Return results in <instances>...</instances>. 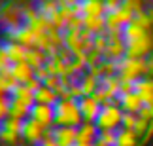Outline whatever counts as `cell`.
<instances>
[{
  "label": "cell",
  "mask_w": 153,
  "mask_h": 146,
  "mask_svg": "<svg viewBox=\"0 0 153 146\" xmlns=\"http://www.w3.org/2000/svg\"><path fill=\"white\" fill-rule=\"evenodd\" d=\"M146 32H149V31H148V28H144L142 25H138V23L132 19L127 27H123V40L128 42V40L138 38V36H142V34H146Z\"/></svg>",
  "instance_id": "d4e9b609"
},
{
  "label": "cell",
  "mask_w": 153,
  "mask_h": 146,
  "mask_svg": "<svg viewBox=\"0 0 153 146\" xmlns=\"http://www.w3.org/2000/svg\"><path fill=\"white\" fill-rule=\"evenodd\" d=\"M10 101H11L10 95H0V125L10 116Z\"/></svg>",
  "instance_id": "f546056e"
},
{
  "label": "cell",
  "mask_w": 153,
  "mask_h": 146,
  "mask_svg": "<svg viewBox=\"0 0 153 146\" xmlns=\"http://www.w3.org/2000/svg\"><path fill=\"white\" fill-rule=\"evenodd\" d=\"M121 82L123 80H121L119 74H108V76H102L100 78V85H104L114 99H117L121 93Z\"/></svg>",
  "instance_id": "44dd1931"
},
{
  "label": "cell",
  "mask_w": 153,
  "mask_h": 146,
  "mask_svg": "<svg viewBox=\"0 0 153 146\" xmlns=\"http://www.w3.org/2000/svg\"><path fill=\"white\" fill-rule=\"evenodd\" d=\"M93 146H106V144H102V142H98V141H97V142L93 144Z\"/></svg>",
  "instance_id": "681fc988"
},
{
  "label": "cell",
  "mask_w": 153,
  "mask_h": 146,
  "mask_svg": "<svg viewBox=\"0 0 153 146\" xmlns=\"http://www.w3.org/2000/svg\"><path fill=\"white\" fill-rule=\"evenodd\" d=\"M97 141L106 146H115L117 144V129H100Z\"/></svg>",
  "instance_id": "83f0119b"
},
{
  "label": "cell",
  "mask_w": 153,
  "mask_h": 146,
  "mask_svg": "<svg viewBox=\"0 0 153 146\" xmlns=\"http://www.w3.org/2000/svg\"><path fill=\"white\" fill-rule=\"evenodd\" d=\"M93 42H95V49L100 51V53L104 55V51H106V48H108V44H110V42H108V36H106V31L100 32V34H95Z\"/></svg>",
  "instance_id": "4dcf8cb0"
},
{
  "label": "cell",
  "mask_w": 153,
  "mask_h": 146,
  "mask_svg": "<svg viewBox=\"0 0 153 146\" xmlns=\"http://www.w3.org/2000/svg\"><path fill=\"white\" fill-rule=\"evenodd\" d=\"M146 63H148V76L153 78V53L146 57Z\"/></svg>",
  "instance_id": "ee69618b"
},
{
  "label": "cell",
  "mask_w": 153,
  "mask_h": 146,
  "mask_svg": "<svg viewBox=\"0 0 153 146\" xmlns=\"http://www.w3.org/2000/svg\"><path fill=\"white\" fill-rule=\"evenodd\" d=\"M28 118L36 120L45 129H53L55 127V106L53 104H34Z\"/></svg>",
  "instance_id": "ba28073f"
},
{
  "label": "cell",
  "mask_w": 153,
  "mask_h": 146,
  "mask_svg": "<svg viewBox=\"0 0 153 146\" xmlns=\"http://www.w3.org/2000/svg\"><path fill=\"white\" fill-rule=\"evenodd\" d=\"M74 146H93V144H85V142H76Z\"/></svg>",
  "instance_id": "c3c4849f"
},
{
  "label": "cell",
  "mask_w": 153,
  "mask_h": 146,
  "mask_svg": "<svg viewBox=\"0 0 153 146\" xmlns=\"http://www.w3.org/2000/svg\"><path fill=\"white\" fill-rule=\"evenodd\" d=\"M17 146H19V144H17Z\"/></svg>",
  "instance_id": "816d5d0a"
},
{
  "label": "cell",
  "mask_w": 153,
  "mask_h": 146,
  "mask_svg": "<svg viewBox=\"0 0 153 146\" xmlns=\"http://www.w3.org/2000/svg\"><path fill=\"white\" fill-rule=\"evenodd\" d=\"M125 44H127V57H142V59H146L148 55H151L153 38L149 32H146L142 36L132 38Z\"/></svg>",
  "instance_id": "277c9868"
},
{
  "label": "cell",
  "mask_w": 153,
  "mask_h": 146,
  "mask_svg": "<svg viewBox=\"0 0 153 146\" xmlns=\"http://www.w3.org/2000/svg\"><path fill=\"white\" fill-rule=\"evenodd\" d=\"M10 97H17V99H25V101H32L34 103V89L28 84H17V87L11 91Z\"/></svg>",
  "instance_id": "4316f807"
},
{
  "label": "cell",
  "mask_w": 153,
  "mask_h": 146,
  "mask_svg": "<svg viewBox=\"0 0 153 146\" xmlns=\"http://www.w3.org/2000/svg\"><path fill=\"white\" fill-rule=\"evenodd\" d=\"M59 97L55 89H51L48 85H40L36 91H34V104H55L59 103Z\"/></svg>",
  "instance_id": "e0dca14e"
},
{
  "label": "cell",
  "mask_w": 153,
  "mask_h": 146,
  "mask_svg": "<svg viewBox=\"0 0 153 146\" xmlns=\"http://www.w3.org/2000/svg\"><path fill=\"white\" fill-rule=\"evenodd\" d=\"M45 133H48V129L42 125V124H38L36 120H32V118H27L25 121H23V129H21V137H23V141L28 142V144H40L44 141V137H45Z\"/></svg>",
  "instance_id": "5b68a950"
},
{
  "label": "cell",
  "mask_w": 153,
  "mask_h": 146,
  "mask_svg": "<svg viewBox=\"0 0 153 146\" xmlns=\"http://www.w3.org/2000/svg\"><path fill=\"white\" fill-rule=\"evenodd\" d=\"M140 118H144V120H153V114H151V108L148 106V104H144V108L138 112Z\"/></svg>",
  "instance_id": "7bdbcfd3"
},
{
  "label": "cell",
  "mask_w": 153,
  "mask_h": 146,
  "mask_svg": "<svg viewBox=\"0 0 153 146\" xmlns=\"http://www.w3.org/2000/svg\"><path fill=\"white\" fill-rule=\"evenodd\" d=\"M34 76H36V78H38V80L44 84V82H45V80H48L49 76H51V72L48 70V67H40V68H36V74H34Z\"/></svg>",
  "instance_id": "ab89813d"
},
{
  "label": "cell",
  "mask_w": 153,
  "mask_h": 146,
  "mask_svg": "<svg viewBox=\"0 0 153 146\" xmlns=\"http://www.w3.org/2000/svg\"><path fill=\"white\" fill-rule=\"evenodd\" d=\"M57 2H59V6H70V8H72V6H76L79 0H57Z\"/></svg>",
  "instance_id": "bcb514c9"
},
{
  "label": "cell",
  "mask_w": 153,
  "mask_h": 146,
  "mask_svg": "<svg viewBox=\"0 0 153 146\" xmlns=\"http://www.w3.org/2000/svg\"><path fill=\"white\" fill-rule=\"evenodd\" d=\"M93 97H95V99H97V101L100 103V104L108 103V101H114V97L110 95V91L106 89L104 85H100V87H98V89H97V93H95V95H93Z\"/></svg>",
  "instance_id": "e575fe53"
},
{
  "label": "cell",
  "mask_w": 153,
  "mask_h": 146,
  "mask_svg": "<svg viewBox=\"0 0 153 146\" xmlns=\"http://www.w3.org/2000/svg\"><path fill=\"white\" fill-rule=\"evenodd\" d=\"M104 6H106V13H111V11L119 10L123 6V0H104Z\"/></svg>",
  "instance_id": "74e56055"
},
{
  "label": "cell",
  "mask_w": 153,
  "mask_h": 146,
  "mask_svg": "<svg viewBox=\"0 0 153 146\" xmlns=\"http://www.w3.org/2000/svg\"><path fill=\"white\" fill-rule=\"evenodd\" d=\"M148 106H149V108H151V114H153V103H151V104H148Z\"/></svg>",
  "instance_id": "f907efd6"
},
{
  "label": "cell",
  "mask_w": 153,
  "mask_h": 146,
  "mask_svg": "<svg viewBox=\"0 0 153 146\" xmlns=\"http://www.w3.org/2000/svg\"><path fill=\"white\" fill-rule=\"evenodd\" d=\"M98 125L95 121H83L79 127H78V141L76 142H85V144H95L97 139H98Z\"/></svg>",
  "instance_id": "4fadbf2b"
},
{
  "label": "cell",
  "mask_w": 153,
  "mask_h": 146,
  "mask_svg": "<svg viewBox=\"0 0 153 146\" xmlns=\"http://www.w3.org/2000/svg\"><path fill=\"white\" fill-rule=\"evenodd\" d=\"M121 121H123V108L117 104V99H114V101L102 104V110L95 124L98 125V129H121Z\"/></svg>",
  "instance_id": "3957f363"
},
{
  "label": "cell",
  "mask_w": 153,
  "mask_h": 146,
  "mask_svg": "<svg viewBox=\"0 0 153 146\" xmlns=\"http://www.w3.org/2000/svg\"><path fill=\"white\" fill-rule=\"evenodd\" d=\"M38 146H59L57 141L53 139V129H48V133H45V137H44V141L40 142Z\"/></svg>",
  "instance_id": "f35d334b"
},
{
  "label": "cell",
  "mask_w": 153,
  "mask_h": 146,
  "mask_svg": "<svg viewBox=\"0 0 153 146\" xmlns=\"http://www.w3.org/2000/svg\"><path fill=\"white\" fill-rule=\"evenodd\" d=\"M79 110L83 116V121H97L98 114L102 110V104L95 97H81L79 99Z\"/></svg>",
  "instance_id": "30bf717a"
},
{
  "label": "cell",
  "mask_w": 153,
  "mask_h": 146,
  "mask_svg": "<svg viewBox=\"0 0 153 146\" xmlns=\"http://www.w3.org/2000/svg\"><path fill=\"white\" fill-rule=\"evenodd\" d=\"M134 91L140 95V99L144 101V104H151L153 103V78L146 76V78L136 80V84H134Z\"/></svg>",
  "instance_id": "2e32d148"
},
{
  "label": "cell",
  "mask_w": 153,
  "mask_h": 146,
  "mask_svg": "<svg viewBox=\"0 0 153 146\" xmlns=\"http://www.w3.org/2000/svg\"><path fill=\"white\" fill-rule=\"evenodd\" d=\"M59 10H61L62 21L66 23V25H68V23L72 21V19H76V17H78V15L74 13V8H70V6H61V8H59Z\"/></svg>",
  "instance_id": "d590c367"
},
{
  "label": "cell",
  "mask_w": 153,
  "mask_h": 146,
  "mask_svg": "<svg viewBox=\"0 0 153 146\" xmlns=\"http://www.w3.org/2000/svg\"><path fill=\"white\" fill-rule=\"evenodd\" d=\"M149 125H151V120H144V118H140V116H138V121H136V125H134V133L138 135V139H144L146 137Z\"/></svg>",
  "instance_id": "f1b7e54d"
},
{
  "label": "cell",
  "mask_w": 153,
  "mask_h": 146,
  "mask_svg": "<svg viewBox=\"0 0 153 146\" xmlns=\"http://www.w3.org/2000/svg\"><path fill=\"white\" fill-rule=\"evenodd\" d=\"M134 21L138 23V25H142L144 28H149L153 27V23H151V19H149V15H148V10H144V11H140V13H136L134 15Z\"/></svg>",
  "instance_id": "836d02e7"
},
{
  "label": "cell",
  "mask_w": 153,
  "mask_h": 146,
  "mask_svg": "<svg viewBox=\"0 0 153 146\" xmlns=\"http://www.w3.org/2000/svg\"><path fill=\"white\" fill-rule=\"evenodd\" d=\"M8 67H11L10 57H8V51H6L4 44H0V70H4V68H8Z\"/></svg>",
  "instance_id": "8d00e7d4"
},
{
  "label": "cell",
  "mask_w": 153,
  "mask_h": 146,
  "mask_svg": "<svg viewBox=\"0 0 153 146\" xmlns=\"http://www.w3.org/2000/svg\"><path fill=\"white\" fill-rule=\"evenodd\" d=\"M32 106H34L32 101L11 97V101H10V116L11 118H17V120H27L28 116H30Z\"/></svg>",
  "instance_id": "7c38bea8"
},
{
  "label": "cell",
  "mask_w": 153,
  "mask_h": 146,
  "mask_svg": "<svg viewBox=\"0 0 153 146\" xmlns=\"http://www.w3.org/2000/svg\"><path fill=\"white\" fill-rule=\"evenodd\" d=\"M11 76L19 82V84H28L32 78H34V74H36V70L28 65L27 61H23V63H15V65H11Z\"/></svg>",
  "instance_id": "9a60e30c"
},
{
  "label": "cell",
  "mask_w": 153,
  "mask_h": 146,
  "mask_svg": "<svg viewBox=\"0 0 153 146\" xmlns=\"http://www.w3.org/2000/svg\"><path fill=\"white\" fill-rule=\"evenodd\" d=\"M151 137H153V120H151V125H149V129H148V133H146V137L142 139V144H146V142H148V141H149Z\"/></svg>",
  "instance_id": "f6af8a7d"
},
{
  "label": "cell",
  "mask_w": 153,
  "mask_h": 146,
  "mask_svg": "<svg viewBox=\"0 0 153 146\" xmlns=\"http://www.w3.org/2000/svg\"><path fill=\"white\" fill-rule=\"evenodd\" d=\"M11 67L4 68V70H0V95H11V91L17 87V82L13 76H11Z\"/></svg>",
  "instance_id": "ffe728a7"
},
{
  "label": "cell",
  "mask_w": 153,
  "mask_h": 146,
  "mask_svg": "<svg viewBox=\"0 0 153 146\" xmlns=\"http://www.w3.org/2000/svg\"><path fill=\"white\" fill-rule=\"evenodd\" d=\"M148 15H149V19H151V23H153V8H149V10H148Z\"/></svg>",
  "instance_id": "7dc6e473"
},
{
  "label": "cell",
  "mask_w": 153,
  "mask_h": 146,
  "mask_svg": "<svg viewBox=\"0 0 153 146\" xmlns=\"http://www.w3.org/2000/svg\"><path fill=\"white\" fill-rule=\"evenodd\" d=\"M53 139L57 141L59 146H74L78 141V127L57 125L53 127Z\"/></svg>",
  "instance_id": "9c48e42d"
},
{
  "label": "cell",
  "mask_w": 153,
  "mask_h": 146,
  "mask_svg": "<svg viewBox=\"0 0 153 146\" xmlns=\"http://www.w3.org/2000/svg\"><path fill=\"white\" fill-rule=\"evenodd\" d=\"M138 135L134 133V129H117V144L115 146H138Z\"/></svg>",
  "instance_id": "603a6c76"
},
{
  "label": "cell",
  "mask_w": 153,
  "mask_h": 146,
  "mask_svg": "<svg viewBox=\"0 0 153 146\" xmlns=\"http://www.w3.org/2000/svg\"><path fill=\"white\" fill-rule=\"evenodd\" d=\"M115 70L121 76V80L136 82L148 76V63L142 57H123L115 63Z\"/></svg>",
  "instance_id": "7a4b0ae2"
},
{
  "label": "cell",
  "mask_w": 153,
  "mask_h": 146,
  "mask_svg": "<svg viewBox=\"0 0 153 146\" xmlns=\"http://www.w3.org/2000/svg\"><path fill=\"white\" fill-rule=\"evenodd\" d=\"M123 8L131 10L134 15L144 11V0H123Z\"/></svg>",
  "instance_id": "1f68e13d"
},
{
  "label": "cell",
  "mask_w": 153,
  "mask_h": 146,
  "mask_svg": "<svg viewBox=\"0 0 153 146\" xmlns=\"http://www.w3.org/2000/svg\"><path fill=\"white\" fill-rule=\"evenodd\" d=\"M0 23L4 28H11L23 23V6H17L13 2H8L0 6Z\"/></svg>",
  "instance_id": "8992f818"
},
{
  "label": "cell",
  "mask_w": 153,
  "mask_h": 146,
  "mask_svg": "<svg viewBox=\"0 0 153 146\" xmlns=\"http://www.w3.org/2000/svg\"><path fill=\"white\" fill-rule=\"evenodd\" d=\"M138 121V114H132V112H123V121H121V127L125 129H134Z\"/></svg>",
  "instance_id": "d6a6232c"
},
{
  "label": "cell",
  "mask_w": 153,
  "mask_h": 146,
  "mask_svg": "<svg viewBox=\"0 0 153 146\" xmlns=\"http://www.w3.org/2000/svg\"><path fill=\"white\" fill-rule=\"evenodd\" d=\"M79 85H81V91H83V97H93L97 93V89L100 87V78H97V76L93 74H81L79 76Z\"/></svg>",
  "instance_id": "d6986e66"
},
{
  "label": "cell",
  "mask_w": 153,
  "mask_h": 146,
  "mask_svg": "<svg viewBox=\"0 0 153 146\" xmlns=\"http://www.w3.org/2000/svg\"><path fill=\"white\" fill-rule=\"evenodd\" d=\"M61 84V76H55V74H51L48 80L44 82V85H48V87H51V89H55V87Z\"/></svg>",
  "instance_id": "60d3db41"
},
{
  "label": "cell",
  "mask_w": 153,
  "mask_h": 146,
  "mask_svg": "<svg viewBox=\"0 0 153 146\" xmlns=\"http://www.w3.org/2000/svg\"><path fill=\"white\" fill-rule=\"evenodd\" d=\"M83 28L93 34H100L106 31V15H81Z\"/></svg>",
  "instance_id": "ac0fdd59"
},
{
  "label": "cell",
  "mask_w": 153,
  "mask_h": 146,
  "mask_svg": "<svg viewBox=\"0 0 153 146\" xmlns=\"http://www.w3.org/2000/svg\"><path fill=\"white\" fill-rule=\"evenodd\" d=\"M134 84L136 82H127V80H123L121 82V93H131V91H134ZM119 93V95H121Z\"/></svg>",
  "instance_id": "b9f144b4"
},
{
  "label": "cell",
  "mask_w": 153,
  "mask_h": 146,
  "mask_svg": "<svg viewBox=\"0 0 153 146\" xmlns=\"http://www.w3.org/2000/svg\"><path fill=\"white\" fill-rule=\"evenodd\" d=\"M117 104L123 108V112H132V114H138L140 110L144 108V101L140 99V95L136 91L121 93V95L117 97Z\"/></svg>",
  "instance_id": "8fae6325"
},
{
  "label": "cell",
  "mask_w": 153,
  "mask_h": 146,
  "mask_svg": "<svg viewBox=\"0 0 153 146\" xmlns=\"http://www.w3.org/2000/svg\"><path fill=\"white\" fill-rule=\"evenodd\" d=\"M132 19H134V13L121 6L119 10L106 13V28L108 31H123V27H127Z\"/></svg>",
  "instance_id": "52a82bcc"
},
{
  "label": "cell",
  "mask_w": 153,
  "mask_h": 146,
  "mask_svg": "<svg viewBox=\"0 0 153 146\" xmlns=\"http://www.w3.org/2000/svg\"><path fill=\"white\" fill-rule=\"evenodd\" d=\"M49 61V55L45 53V51L42 49H38V48H32V49H28V53H27V63L30 65L34 70L40 67H45V63Z\"/></svg>",
  "instance_id": "7402d4cb"
},
{
  "label": "cell",
  "mask_w": 153,
  "mask_h": 146,
  "mask_svg": "<svg viewBox=\"0 0 153 146\" xmlns=\"http://www.w3.org/2000/svg\"><path fill=\"white\" fill-rule=\"evenodd\" d=\"M4 48H6V51H8V57H10V63H11V65L27 61L28 48H25L23 44L13 42V40H6V42H4Z\"/></svg>",
  "instance_id": "5bb4252c"
},
{
  "label": "cell",
  "mask_w": 153,
  "mask_h": 146,
  "mask_svg": "<svg viewBox=\"0 0 153 146\" xmlns=\"http://www.w3.org/2000/svg\"><path fill=\"white\" fill-rule=\"evenodd\" d=\"M83 15H106L104 0H81Z\"/></svg>",
  "instance_id": "cb8c5ba5"
},
{
  "label": "cell",
  "mask_w": 153,
  "mask_h": 146,
  "mask_svg": "<svg viewBox=\"0 0 153 146\" xmlns=\"http://www.w3.org/2000/svg\"><path fill=\"white\" fill-rule=\"evenodd\" d=\"M83 124V116L79 110V101L76 99H59L55 104V127L57 125H68V127H79Z\"/></svg>",
  "instance_id": "6da1fadb"
},
{
  "label": "cell",
  "mask_w": 153,
  "mask_h": 146,
  "mask_svg": "<svg viewBox=\"0 0 153 146\" xmlns=\"http://www.w3.org/2000/svg\"><path fill=\"white\" fill-rule=\"evenodd\" d=\"M36 8H38V11L42 15H45L49 19V17L55 13V11H59V2L57 0H36Z\"/></svg>",
  "instance_id": "484cf974"
}]
</instances>
